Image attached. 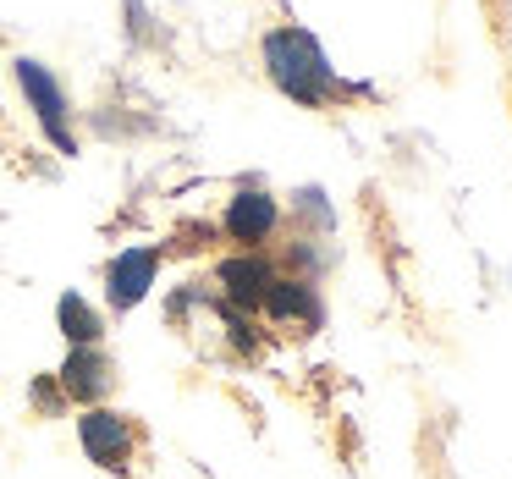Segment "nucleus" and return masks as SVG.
I'll use <instances>...</instances> for the list:
<instances>
[{
    "instance_id": "obj_1",
    "label": "nucleus",
    "mask_w": 512,
    "mask_h": 479,
    "mask_svg": "<svg viewBox=\"0 0 512 479\" xmlns=\"http://www.w3.org/2000/svg\"><path fill=\"white\" fill-rule=\"evenodd\" d=\"M265 72L292 105L303 111H325V105L342 94V78H336L331 56L320 50V39L309 28H270L265 34Z\"/></svg>"
},
{
    "instance_id": "obj_2",
    "label": "nucleus",
    "mask_w": 512,
    "mask_h": 479,
    "mask_svg": "<svg viewBox=\"0 0 512 479\" xmlns=\"http://www.w3.org/2000/svg\"><path fill=\"white\" fill-rule=\"evenodd\" d=\"M17 89H23L28 111L39 116L45 138L56 144V155H78V133H72V100H67V89H61L56 72H50L45 61L23 56V61H17Z\"/></svg>"
},
{
    "instance_id": "obj_3",
    "label": "nucleus",
    "mask_w": 512,
    "mask_h": 479,
    "mask_svg": "<svg viewBox=\"0 0 512 479\" xmlns=\"http://www.w3.org/2000/svg\"><path fill=\"white\" fill-rule=\"evenodd\" d=\"M155 276H160V248H149V243L122 248V254L105 265V298H111V309L116 314L138 309V303L149 298V287H155Z\"/></svg>"
},
{
    "instance_id": "obj_4",
    "label": "nucleus",
    "mask_w": 512,
    "mask_h": 479,
    "mask_svg": "<svg viewBox=\"0 0 512 479\" xmlns=\"http://www.w3.org/2000/svg\"><path fill=\"white\" fill-rule=\"evenodd\" d=\"M78 441H83V452H89V463L122 474L127 457H133V424H127L122 413H111V408L94 402V408L78 413Z\"/></svg>"
},
{
    "instance_id": "obj_5",
    "label": "nucleus",
    "mask_w": 512,
    "mask_h": 479,
    "mask_svg": "<svg viewBox=\"0 0 512 479\" xmlns=\"http://www.w3.org/2000/svg\"><path fill=\"white\" fill-rule=\"evenodd\" d=\"M259 309H265L276 325H298L303 336H309V331H320V325H325L320 287H314L309 276H276V281H270V292H265V303H259Z\"/></svg>"
},
{
    "instance_id": "obj_6",
    "label": "nucleus",
    "mask_w": 512,
    "mask_h": 479,
    "mask_svg": "<svg viewBox=\"0 0 512 479\" xmlns=\"http://www.w3.org/2000/svg\"><path fill=\"white\" fill-rule=\"evenodd\" d=\"M221 226H226V237H232V243L259 248V243H270V237H276V226H281V204L270 199L265 188H243V193H232V199H226Z\"/></svg>"
},
{
    "instance_id": "obj_7",
    "label": "nucleus",
    "mask_w": 512,
    "mask_h": 479,
    "mask_svg": "<svg viewBox=\"0 0 512 479\" xmlns=\"http://www.w3.org/2000/svg\"><path fill=\"white\" fill-rule=\"evenodd\" d=\"M215 281H221V292H226V303L232 309H259L265 303V292H270V281H276V265H270L265 254H232V259H221L215 265Z\"/></svg>"
},
{
    "instance_id": "obj_8",
    "label": "nucleus",
    "mask_w": 512,
    "mask_h": 479,
    "mask_svg": "<svg viewBox=\"0 0 512 479\" xmlns=\"http://www.w3.org/2000/svg\"><path fill=\"white\" fill-rule=\"evenodd\" d=\"M56 386L67 391L72 402H89V408H94V402L111 391V358L100 353V342H94V347H72L67 364L56 369Z\"/></svg>"
},
{
    "instance_id": "obj_9",
    "label": "nucleus",
    "mask_w": 512,
    "mask_h": 479,
    "mask_svg": "<svg viewBox=\"0 0 512 479\" xmlns=\"http://www.w3.org/2000/svg\"><path fill=\"white\" fill-rule=\"evenodd\" d=\"M56 320H61V336H67L72 347H94L105 336V320H100V309H94L83 292H61V303H56Z\"/></svg>"
},
{
    "instance_id": "obj_10",
    "label": "nucleus",
    "mask_w": 512,
    "mask_h": 479,
    "mask_svg": "<svg viewBox=\"0 0 512 479\" xmlns=\"http://www.w3.org/2000/svg\"><path fill=\"white\" fill-rule=\"evenodd\" d=\"M221 320H226V331H232V347H237V353H254V347H259V331H254V320H248V309L221 303Z\"/></svg>"
},
{
    "instance_id": "obj_11",
    "label": "nucleus",
    "mask_w": 512,
    "mask_h": 479,
    "mask_svg": "<svg viewBox=\"0 0 512 479\" xmlns=\"http://www.w3.org/2000/svg\"><path fill=\"white\" fill-rule=\"evenodd\" d=\"M127 6V34H133V45H149L155 39V17H149L144 0H122Z\"/></svg>"
},
{
    "instance_id": "obj_12",
    "label": "nucleus",
    "mask_w": 512,
    "mask_h": 479,
    "mask_svg": "<svg viewBox=\"0 0 512 479\" xmlns=\"http://www.w3.org/2000/svg\"><path fill=\"white\" fill-rule=\"evenodd\" d=\"M298 210L309 215V221H320V226H331V221H336V215H331V204L320 199V188H303V193H298Z\"/></svg>"
},
{
    "instance_id": "obj_13",
    "label": "nucleus",
    "mask_w": 512,
    "mask_h": 479,
    "mask_svg": "<svg viewBox=\"0 0 512 479\" xmlns=\"http://www.w3.org/2000/svg\"><path fill=\"white\" fill-rule=\"evenodd\" d=\"M61 402H67V391H61L50 375H45V380H34V408H39V413H56Z\"/></svg>"
}]
</instances>
